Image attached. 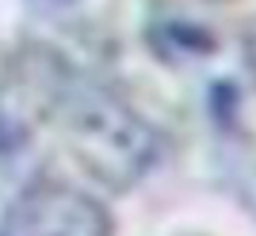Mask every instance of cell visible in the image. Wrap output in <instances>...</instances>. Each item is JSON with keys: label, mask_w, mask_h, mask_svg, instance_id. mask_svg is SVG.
<instances>
[{"label": "cell", "mask_w": 256, "mask_h": 236, "mask_svg": "<svg viewBox=\"0 0 256 236\" xmlns=\"http://www.w3.org/2000/svg\"><path fill=\"white\" fill-rule=\"evenodd\" d=\"M26 3L40 14H60V12H72L81 0H26Z\"/></svg>", "instance_id": "3"}, {"label": "cell", "mask_w": 256, "mask_h": 236, "mask_svg": "<svg viewBox=\"0 0 256 236\" xmlns=\"http://www.w3.org/2000/svg\"><path fill=\"white\" fill-rule=\"evenodd\" d=\"M55 127L86 173L110 188H130L158 158V136L124 101L92 84H66L55 95Z\"/></svg>", "instance_id": "1"}, {"label": "cell", "mask_w": 256, "mask_h": 236, "mask_svg": "<svg viewBox=\"0 0 256 236\" xmlns=\"http://www.w3.org/2000/svg\"><path fill=\"white\" fill-rule=\"evenodd\" d=\"M3 236H112V219L92 193L60 178H32L9 202Z\"/></svg>", "instance_id": "2"}, {"label": "cell", "mask_w": 256, "mask_h": 236, "mask_svg": "<svg viewBox=\"0 0 256 236\" xmlns=\"http://www.w3.org/2000/svg\"><path fill=\"white\" fill-rule=\"evenodd\" d=\"M244 199L250 204V210L256 213V162H254V167L248 170V176H244Z\"/></svg>", "instance_id": "4"}]
</instances>
